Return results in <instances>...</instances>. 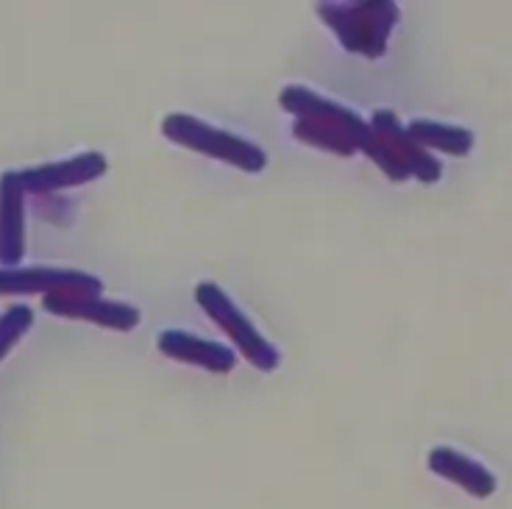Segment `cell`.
Returning a JSON list of instances; mask_svg holds the SVG:
<instances>
[{
  "instance_id": "1",
  "label": "cell",
  "mask_w": 512,
  "mask_h": 509,
  "mask_svg": "<svg viewBox=\"0 0 512 509\" xmlns=\"http://www.w3.org/2000/svg\"><path fill=\"white\" fill-rule=\"evenodd\" d=\"M284 112L295 115L293 137L304 145L320 148V151L351 156L359 151V145L371 134L368 120L348 109L343 103L323 98L309 87L290 84L279 95Z\"/></svg>"
},
{
  "instance_id": "2",
  "label": "cell",
  "mask_w": 512,
  "mask_h": 509,
  "mask_svg": "<svg viewBox=\"0 0 512 509\" xmlns=\"http://www.w3.org/2000/svg\"><path fill=\"white\" fill-rule=\"evenodd\" d=\"M315 9L337 42L365 59H382L401 20V9L393 0H329Z\"/></svg>"
},
{
  "instance_id": "3",
  "label": "cell",
  "mask_w": 512,
  "mask_h": 509,
  "mask_svg": "<svg viewBox=\"0 0 512 509\" xmlns=\"http://www.w3.org/2000/svg\"><path fill=\"white\" fill-rule=\"evenodd\" d=\"M371 134L359 145L373 165H379L384 176L393 181L418 179L421 184H435L443 176V167L429 151H423L418 142L410 140L407 128L398 123L396 112L376 109L368 120Z\"/></svg>"
},
{
  "instance_id": "4",
  "label": "cell",
  "mask_w": 512,
  "mask_h": 509,
  "mask_svg": "<svg viewBox=\"0 0 512 509\" xmlns=\"http://www.w3.org/2000/svg\"><path fill=\"white\" fill-rule=\"evenodd\" d=\"M162 134L181 148L206 153V156L220 159V162L237 167L243 173H262L268 165V153L262 151L256 142L245 140L240 134L223 131V128L209 126L195 115H184V112L167 115L162 120Z\"/></svg>"
},
{
  "instance_id": "5",
  "label": "cell",
  "mask_w": 512,
  "mask_h": 509,
  "mask_svg": "<svg viewBox=\"0 0 512 509\" xmlns=\"http://www.w3.org/2000/svg\"><path fill=\"white\" fill-rule=\"evenodd\" d=\"M195 301L204 309L209 318L218 323L220 329L231 337V343L240 348L243 354L256 370L262 373H273L282 365V354L256 331V326L248 320L240 306L231 301L229 295L223 293V287H218L215 281H201L195 287Z\"/></svg>"
},
{
  "instance_id": "6",
  "label": "cell",
  "mask_w": 512,
  "mask_h": 509,
  "mask_svg": "<svg viewBox=\"0 0 512 509\" xmlns=\"http://www.w3.org/2000/svg\"><path fill=\"white\" fill-rule=\"evenodd\" d=\"M45 312L70 320H87L112 331H131L140 326L142 312L123 301H109L92 293H51L42 298Z\"/></svg>"
},
{
  "instance_id": "7",
  "label": "cell",
  "mask_w": 512,
  "mask_h": 509,
  "mask_svg": "<svg viewBox=\"0 0 512 509\" xmlns=\"http://www.w3.org/2000/svg\"><path fill=\"white\" fill-rule=\"evenodd\" d=\"M31 293H103V281L92 273L73 268H0V295Z\"/></svg>"
},
{
  "instance_id": "8",
  "label": "cell",
  "mask_w": 512,
  "mask_h": 509,
  "mask_svg": "<svg viewBox=\"0 0 512 509\" xmlns=\"http://www.w3.org/2000/svg\"><path fill=\"white\" fill-rule=\"evenodd\" d=\"M103 173H106V159L101 153L87 151L62 159V162H48V165L20 170V184H23L26 195H51V192L90 184V181L101 179Z\"/></svg>"
},
{
  "instance_id": "9",
  "label": "cell",
  "mask_w": 512,
  "mask_h": 509,
  "mask_svg": "<svg viewBox=\"0 0 512 509\" xmlns=\"http://www.w3.org/2000/svg\"><path fill=\"white\" fill-rule=\"evenodd\" d=\"M26 256V190L20 173L0 176V268H20Z\"/></svg>"
},
{
  "instance_id": "10",
  "label": "cell",
  "mask_w": 512,
  "mask_h": 509,
  "mask_svg": "<svg viewBox=\"0 0 512 509\" xmlns=\"http://www.w3.org/2000/svg\"><path fill=\"white\" fill-rule=\"evenodd\" d=\"M156 348L165 357L176 359V362H187L195 368H204L209 373H231L237 365V354L234 348L215 340L198 337L192 331L181 329H165L156 334Z\"/></svg>"
},
{
  "instance_id": "11",
  "label": "cell",
  "mask_w": 512,
  "mask_h": 509,
  "mask_svg": "<svg viewBox=\"0 0 512 509\" xmlns=\"http://www.w3.org/2000/svg\"><path fill=\"white\" fill-rule=\"evenodd\" d=\"M429 471H435L440 479L451 484H460L465 493L474 498H490L496 493V476L482 462H476L468 454H462L451 446H437L429 451Z\"/></svg>"
},
{
  "instance_id": "12",
  "label": "cell",
  "mask_w": 512,
  "mask_h": 509,
  "mask_svg": "<svg viewBox=\"0 0 512 509\" xmlns=\"http://www.w3.org/2000/svg\"><path fill=\"white\" fill-rule=\"evenodd\" d=\"M412 142H418L423 151L426 148H435V151L451 153V156H468L474 148V131L462 126H451V123H437V120H426L418 117L407 126Z\"/></svg>"
},
{
  "instance_id": "13",
  "label": "cell",
  "mask_w": 512,
  "mask_h": 509,
  "mask_svg": "<svg viewBox=\"0 0 512 509\" xmlns=\"http://www.w3.org/2000/svg\"><path fill=\"white\" fill-rule=\"evenodd\" d=\"M34 326V312L26 304H12L0 312V362L20 343V337Z\"/></svg>"
}]
</instances>
